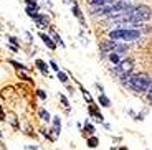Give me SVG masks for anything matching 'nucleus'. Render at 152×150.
Here are the masks:
<instances>
[{"label":"nucleus","instance_id":"obj_28","mask_svg":"<svg viewBox=\"0 0 152 150\" xmlns=\"http://www.w3.org/2000/svg\"><path fill=\"white\" fill-rule=\"evenodd\" d=\"M111 150H127V147H119V149H111Z\"/></svg>","mask_w":152,"mask_h":150},{"label":"nucleus","instance_id":"obj_17","mask_svg":"<svg viewBox=\"0 0 152 150\" xmlns=\"http://www.w3.org/2000/svg\"><path fill=\"white\" fill-rule=\"evenodd\" d=\"M51 40L55 42V45H60L61 48H65V46H66V45H65V42L61 40V36H60L58 33H53V35H51Z\"/></svg>","mask_w":152,"mask_h":150},{"label":"nucleus","instance_id":"obj_20","mask_svg":"<svg viewBox=\"0 0 152 150\" xmlns=\"http://www.w3.org/2000/svg\"><path fill=\"white\" fill-rule=\"evenodd\" d=\"M58 98H60L61 104L65 106V107H69V101H68V98H66L65 94H58Z\"/></svg>","mask_w":152,"mask_h":150},{"label":"nucleus","instance_id":"obj_14","mask_svg":"<svg viewBox=\"0 0 152 150\" xmlns=\"http://www.w3.org/2000/svg\"><path fill=\"white\" fill-rule=\"evenodd\" d=\"M38 116H40L42 120H45V122H50V120H51V116H50V112L46 109H40V111H38Z\"/></svg>","mask_w":152,"mask_h":150},{"label":"nucleus","instance_id":"obj_27","mask_svg":"<svg viewBox=\"0 0 152 150\" xmlns=\"http://www.w3.org/2000/svg\"><path fill=\"white\" fill-rule=\"evenodd\" d=\"M98 89H99V91H101V92H103V94H104V87H103V86H101V84H98Z\"/></svg>","mask_w":152,"mask_h":150},{"label":"nucleus","instance_id":"obj_18","mask_svg":"<svg viewBox=\"0 0 152 150\" xmlns=\"http://www.w3.org/2000/svg\"><path fill=\"white\" fill-rule=\"evenodd\" d=\"M86 134H89V135H94V132H96V129H94V125L93 124H89V122H86L84 124V129H83Z\"/></svg>","mask_w":152,"mask_h":150},{"label":"nucleus","instance_id":"obj_1","mask_svg":"<svg viewBox=\"0 0 152 150\" xmlns=\"http://www.w3.org/2000/svg\"><path fill=\"white\" fill-rule=\"evenodd\" d=\"M142 36V31L137 30V28H116V30H111L107 33V40H113V42H136Z\"/></svg>","mask_w":152,"mask_h":150},{"label":"nucleus","instance_id":"obj_8","mask_svg":"<svg viewBox=\"0 0 152 150\" xmlns=\"http://www.w3.org/2000/svg\"><path fill=\"white\" fill-rule=\"evenodd\" d=\"M35 66H37L38 71L42 73V76H48V71H50L48 63H45L43 60H35Z\"/></svg>","mask_w":152,"mask_h":150},{"label":"nucleus","instance_id":"obj_2","mask_svg":"<svg viewBox=\"0 0 152 150\" xmlns=\"http://www.w3.org/2000/svg\"><path fill=\"white\" fill-rule=\"evenodd\" d=\"M124 86H127L131 91H134V92H139V94L145 92V91L151 89V78H149V74H145V73L131 74Z\"/></svg>","mask_w":152,"mask_h":150},{"label":"nucleus","instance_id":"obj_15","mask_svg":"<svg viewBox=\"0 0 152 150\" xmlns=\"http://www.w3.org/2000/svg\"><path fill=\"white\" fill-rule=\"evenodd\" d=\"M86 143H88V147H89V149H96V147L99 145V139L96 137V135H91V137L88 139Z\"/></svg>","mask_w":152,"mask_h":150},{"label":"nucleus","instance_id":"obj_30","mask_svg":"<svg viewBox=\"0 0 152 150\" xmlns=\"http://www.w3.org/2000/svg\"><path fill=\"white\" fill-rule=\"evenodd\" d=\"M122 2H127V4H129V2H132V0H122Z\"/></svg>","mask_w":152,"mask_h":150},{"label":"nucleus","instance_id":"obj_12","mask_svg":"<svg viewBox=\"0 0 152 150\" xmlns=\"http://www.w3.org/2000/svg\"><path fill=\"white\" fill-rule=\"evenodd\" d=\"M107 58H109V63H111V64H114V66H118L119 61L122 60L121 55H118V53H107Z\"/></svg>","mask_w":152,"mask_h":150},{"label":"nucleus","instance_id":"obj_10","mask_svg":"<svg viewBox=\"0 0 152 150\" xmlns=\"http://www.w3.org/2000/svg\"><path fill=\"white\" fill-rule=\"evenodd\" d=\"M99 50H101V53H111V50H113V40H103V42L99 43Z\"/></svg>","mask_w":152,"mask_h":150},{"label":"nucleus","instance_id":"obj_3","mask_svg":"<svg viewBox=\"0 0 152 150\" xmlns=\"http://www.w3.org/2000/svg\"><path fill=\"white\" fill-rule=\"evenodd\" d=\"M149 18H151V8L147 5H137L127 13L129 23H144L149 22Z\"/></svg>","mask_w":152,"mask_h":150},{"label":"nucleus","instance_id":"obj_7","mask_svg":"<svg viewBox=\"0 0 152 150\" xmlns=\"http://www.w3.org/2000/svg\"><path fill=\"white\" fill-rule=\"evenodd\" d=\"M38 36L42 38V42L45 43L46 46H48V50H51V51H53V50H56V45H55V42L51 40V36H50V35H46V33H43V31H40V35H38Z\"/></svg>","mask_w":152,"mask_h":150},{"label":"nucleus","instance_id":"obj_24","mask_svg":"<svg viewBox=\"0 0 152 150\" xmlns=\"http://www.w3.org/2000/svg\"><path fill=\"white\" fill-rule=\"evenodd\" d=\"M37 94H38V98L42 99V101H45V99H46V92L43 89H37Z\"/></svg>","mask_w":152,"mask_h":150},{"label":"nucleus","instance_id":"obj_13","mask_svg":"<svg viewBox=\"0 0 152 150\" xmlns=\"http://www.w3.org/2000/svg\"><path fill=\"white\" fill-rule=\"evenodd\" d=\"M98 102H99V106H103V107H111V99L107 98L106 94H101L98 98Z\"/></svg>","mask_w":152,"mask_h":150},{"label":"nucleus","instance_id":"obj_21","mask_svg":"<svg viewBox=\"0 0 152 150\" xmlns=\"http://www.w3.org/2000/svg\"><path fill=\"white\" fill-rule=\"evenodd\" d=\"M8 63L12 64V66H15V68H18V69H27V66H23V64H20L18 61H13V60H10Z\"/></svg>","mask_w":152,"mask_h":150},{"label":"nucleus","instance_id":"obj_11","mask_svg":"<svg viewBox=\"0 0 152 150\" xmlns=\"http://www.w3.org/2000/svg\"><path fill=\"white\" fill-rule=\"evenodd\" d=\"M53 134L55 135H60L61 134V119H60V116H55L53 117Z\"/></svg>","mask_w":152,"mask_h":150},{"label":"nucleus","instance_id":"obj_19","mask_svg":"<svg viewBox=\"0 0 152 150\" xmlns=\"http://www.w3.org/2000/svg\"><path fill=\"white\" fill-rule=\"evenodd\" d=\"M56 76H58V79H60L61 83H68V74H66V73L58 71V73H56Z\"/></svg>","mask_w":152,"mask_h":150},{"label":"nucleus","instance_id":"obj_29","mask_svg":"<svg viewBox=\"0 0 152 150\" xmlns=\"http://www.w3.org/2000/svg\"><path fill=\"white\" fill-rule=\"evenodd\" d=\"M107 2H109V4H114V2H118V0H107Z\"/></svg>","mask_w":152,"mask_h":150},{"label":"nucleus","instance_id":"obj_4","mask_svg":"<svg viewBox=\"0 0 152 150\" xmlns=\"http://www.w3.org/2000/svg\"><path fill=\"white\" fill-rule=\"evenodd\" d=\"M30 18L35 22V25H37V26H48L50 25V17L45 15V13H40V12L35 13V15H31Z\"/></svg>","mask_w":152,"mask_h":150},{"label":"nucleus","instance_id":"obj_6","mask_svg":"<svg viewBox=\"0 0 152 150\" xmlns=\"http://www.w3.org/2000/svg\"><path fill=\"white\" fill-rule=\"evenodd\" d=\"M27 2V7H25V13H27L28 17L35 15V13H38V10H40V7H38L37 0H25Z\"/></svg>","mask_w":152,"mask_h":150},{"label":"nucleus","instance_id":"obj_5","mask_svg":"<svg viewBox=\"0 0 152 150\" xmlns=\"http://www.w3.org/2000/svg\"><path fill=\"white\" fill-rule=\"evenodd\" d=\"M88 112H89V116L94 117V119H98L99 122H104V116L101 114V111H99V107L93 102V104H89V107H88Z\"/></svg>","mask_w":152,"mask_h":150},{"label":"nucleus","instance_id":"obj_26","mask_svg":"<svg viewBox=\"0 0 152 150\" xmlns=\"http://www.w3.org/2000/svg\"><path fill=\"white\" fill-rule=\"evenodd\" d=\"M104 127H106V130H111V124H107V122H103Z\"/></svg>","mask_w":152,"mask_h":150},{"label":"nucleus","instance_id":"obj_23","mask_svg":"<svg viewBox=\"0 0 152 150\" xmlns=\"http://www.w3.org/2000/svg\"><path fill=\"white\" fill-rule=\"evenodd\" d=\"M48 66H50V68H51V69H53V71H55V73H58V71H60V68H58V64H56V61H50V63H48Z\"/></svg>","mask_w":152,"mask_h":150},{"label":"nucleus","instance_id":"obj_16","mask_svg":"<svg viewBox=\"0 0 152 150\" xmlns=\"http://www.w3.org/2000/svg\"><path fill=\"white\" fill-rule=\"evenodd\" d=\"M89 7H103V5H109L107 0H88Z\"/></svg>","mask_w":152,"mask_h":150},{"label":"nucleus","instance_id":"obj_22","mask_svg":"<svg viewBox=\"0 0 152 150\" xmlns=\"http://www.w3.org/2000/svg\"><path fill=\"white\" fill-rule=\"evenodd\" d=\"M8 42H10V45H15V46H20V42L17 36H8Z\"/></svg>","mask_w":152,"mask_h":150},{"label":"nucleus","instance_id":"obj_9","mask_svg":"<svg viewBox=\"0 0 152 150\" xmlns=\"http://www.w3.org/2000/svg\"><path fill=\"white\" fill-rule=\"evenodd\" d=\"M71 12H73V15L76 17V18H80L81 23L84 25V18H83V12L80 10V7H78V4H76V0H73L71 2Z\"/></svg>","mask_w":152,"mask_h":150},{"label":"nucleus","instance_id":"obj_25","mask_svg":"<svg viewBox=\"0 0 152 150\" xmlns=\"http://www.w3.org/2000/svg\"><path fill=\"white\" fill-rule=\"evenodd\" d=\"M8 50H10V51H13V53H18V51H20V46H15V45H8Z\"/></svg>","mask_w":152,"mask_h":150}]
</instances>
